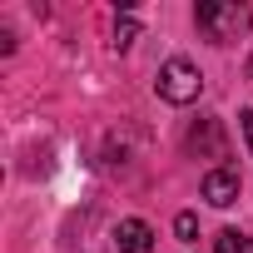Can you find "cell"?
Segmentation results:
<instances>
[{"instance_id": "5b68a950", "label": "cell", "mask_w": 253, "mask_h": 253, "mask_svg": "<svg viewBox=\"0 0 253 253\" xmlns=\"http://www.w3.org/2000/svg\"><path fill=\"white\" fill-rule=\"evenodd\" d=\"M213 253H253V238L238 233V228H223V233L213 238Z\"/></svg>"}, {"instance_id": "277c9868", "label": "cell", "mask_w": 253, "mask_h": 253, "mask_svg": "<svg viewBox=\"0 0 253 253\" xmlns=\"http://www.w3.org/2000/svg\"><path fill=\"white\" fill-rule=\"evenodd\" d=\"M204 199H209L213 209H228V204L238 199V174H233V169H209V174H204Z\"/></svg>"}, {"instance_id": "ba28073f", "label": "cell", "mask_w": 253, "mask_h": 253, "mask_svg": "<svg viewBox=\"0 0 253 253\" xmlns=\"http://www.w3.org/2000/svg\"><path fill=\"white\" fill-rule=\"evenodd\" d=\"M243 139H248V154H253V109H243Z\"/></svg>"}, {"instance_id": "6da1fadb", "label": "cell", "mask_w": 253, "mask_h": 253, "mask_svg": "<svg viewBox=\"0 0 253 253\" xmlns=\"http://www.w3.org/2000/svg\"><path fill=\"white\" fill-rule=\"evenodd\" d=\"M194 20H199L204 40H213V45H233V40H243V35H248L253 10H248V5H238V0H204V5L194 10Z\"/></svg>"}, {"instance_id": "8992f818", "label": "cell", "mask_w": 253, "mask_h": 253, "mask_svg": "<svg viewBox=\"0 0 253 253\" xmlns=\"http://www.w3.org/2000/svg\"><path fill=\"white\" fill-rule=\"evenodd\" d=\"M134 40H139V25H134V20H129V15H124V20H119V25H114V50H129V45H134Z\"/></svg>"}, {"instance_id": "52a82bcc", "label": "cell", "mask_w": 253, "mask_h": 253, "mask_svg": "<svg viewBox=\"0 0 253 253\" xmlns=\"http://www.w3.org/2000/svg\"><path fill=\"white\" fill-rule=\"evenodd\" d=\"M174 233H179L184 243H194V238H199V218H194V213H179V218H174Z\"/></svg>"}, {"instance_id": "7a4b0ae2", "label": "cell", "mask_w": 253, "mask_h": 253, "mask_svg": "<svg viewBox=\"0 0 253 253\" xmlns=\"http://www.w3.org/2000/svg\"><path fill=\"white\" fill-rule=\"evenodd\" d=\"M154 89H159V99H169V104H194L199 89H204V75H199L189 60H164Z\"/></svg>"}, {"instance_id": "3957f363", "label": "cell", "mask_w": 253, "mask_h": 253, "mask_svg": "<svg viewBox=\"0 0 253 253\" xmlns=\"http://www.w3.org/2000/svg\"><path fill=\"white\" fill-rule=\"evenodd\" d=\"M114 243H119V253H154V228L144 218H124L114 228Z\"/></svg>"}]
</instances>
